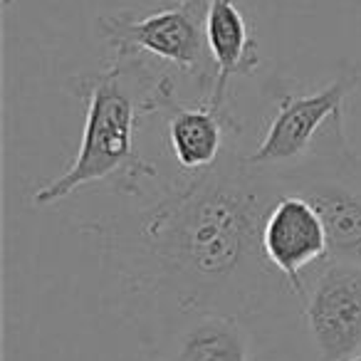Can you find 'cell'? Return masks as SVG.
<instances>
[{"mask_svg": "<svg viewBox=\"0 0 361 361\" xmlns=\"http://www.w3.org/2000/svg\"><path fill=\"white\" fill-rule=\"evenodd\" d=\"M282 196L277 173L231 149L213 169L180 178L164 198L80 223L99 250L121 317L151 344L196 312L252 310L272 270L262 223Z\"/></svg>", "mask_w": 361, "mask_h": 361, "instance_id": "obj_1", "label": "cell"}, {"mask_svg": "<svg viewBox=\"0 0 361 361\" xmlns=\"http://www.w3.org/2000/svg\"><path fill=\"white\" fill-rule=\"evenodd\" d=\"M67 90L85 109L80 149L65 173L37 183L30 201L55 206L87 186H104L119 196H141L146 180L159 178V166L139 151V126L159 116L176 97L169 70L139 55H114L104 70L75 75Z\"/></svg>", "mask_w": 361, "mask_h": 361, "instance_id": "obj_2", "label": "cell"}, {"mask_svg": "<svg viewBox=\"0 0 361 361\" xmlns=\"http://www.w3.org/2000/svg\"><path fill=\"white\" fill-rule=\"evenodd\" d=\"M361 90V72L341 65L322 90L305 92L282 77L267 82L272 116L260 144L245 154L252 166L285 173L314 161L351 159L346 102Z\"/></svg>", "mask_w": 361, "mask_h": 361, "instance_id": "obj_3", "label": "cell"}, {"mask_svg": "<svg viewBox=\"0 0 361 361\" xmlns=\"http://www.w3.org/2000/svg\"><path fill=\"white\" fill-rule=\"evenodd\" d=\"M208 0H173L156 11L104 13L97 18V35L114 55H139L176 70L196 85L198 99L216 87V62L206 37Z\"/></svg>", "mask_w": 361, "mask_h": 361, "instance_id": "obj_4", "label": "cell"}, {"mask_svg": "<svg viewBox=\"0 0 361 361\" xmlns=\"http://www.w3.org/2000/svg\"><path fill=\"white\" fill-rule=\"evenodd\" d=\"M300 302L317 361H346L361 351V265L326 257L307 270Z\"/></svg>", "mask_w": 361, "mask_h": 361, "instance_id": "obj_5", "label": "cell"}, {"mask_svg": "<svg viewBox=\"0 0 361 361\" xmlns=\"http://www.w3.org/2000/svg\"><path fill=\"white\" fill-rule=\"evenodd\" d=\"M277 178L282 193L307 198L319 213L329 257L361 265V166L356 156L314 161L302 169L277 173Z\"/></svg>", "mask_w": 361, "mask_h": 361, "instance_id": "obj_6", "label": "cell"}, {"mask_svg": "<svg viewBox=\"0 0 361 361\" xmlns=\"http://www.w3.org/2000/svg\"><path fill=\"white\" fill-rule=\"evenodd\" d=\"M262 255L285 280L297 302L305 300V275L329 257V243L319 213L307 198L282 193L262 223Z\"/></svg>", "mask_w": 361, "mask_h": 361, "instance_id": "obj_7", "label": "cell"}, {"mask_svg": "<svg viewBox=\"0 0 361 361\" xmlns=\"http://www.w3.org/2000/svg\"><path fill=\"white\" fill-rule=\"evenodd\" d=\"M166 124L169 149L180 169V176H198L213 169L231 149H235L243 124L228 104H213L211 99L180 102L169 99L161 111Z\"/></svg>", "mask_w": 361, "mask_h": 361, "instance_id": "obj_8", "label": "cell"}, {"mask_svg": "<svg viewBox=\"0 0 361 361\" xmlns=\"http://www.w3.org/2000/svg\"><path fill=\"white\" fill-rule=\"evenodd\" d=\"M151 346L156 361H255L252 329L235 312L206 310L176 322Z\"/></svg>", "mask_w": 361, "mask_h": 361, "instance_id": "obj_9", "label": "cell"}, {"mask_svg": "<svg viewBox=\"0 0 361 361\" xmlns=\"http://www.w3.org/2000/svg\"><path fill=\"white\" fill-rule=\"evenodd\" d=\"M206 37L216 62V87L208 99L228 104V87L235 77H250L260 67L257 42L238 0H208Z\"/></svg>", "mask_w": 361, "mask_h": 361, "instance_id": "obj_10", "label": "cell"}, {"mask_svg": "<svg viewBox=\"0 0 361 361\" xmlns=\"http://www.w3.org/2000/svg\"><path fill=\"white\" fill-rule=\"evenodd\" d=\"M346 361H361V351H359V354H354V356H349Z\"/></svg>", "mask_w": 361, "mask_h": 361, "instance_id": "obj_11", "label": "cell"}, {"mask_svg": "<svg viewBox=\"0 0 361 361\" xmlns=\"http://www.w3.org/2000/svg\"><path fill=\"white\" fill-rule=\"evenodd\" d=\"M3 3H6V8H11L13 3H16V0H3Z\"/></svg>", "mask_w": 361, "mask_h": 361, "instance_id": "obj_12", "label": "cell"}]
</instances>
